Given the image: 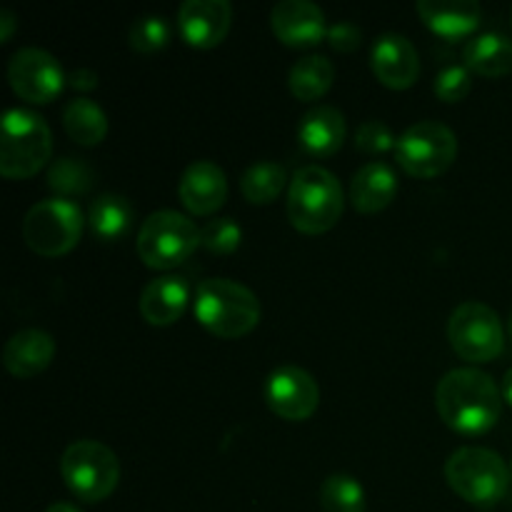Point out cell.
Returning <instances> with one entry per match:
<instances>
[{"instance_id": "13", "label": "cell", "mask_w": 512, "mask_h": 512, "mask_svg": "<svg viewBox=\"0 0 512 512\" xmlns=\"http://www.w3.org/2000/svg\"><path fill=\"white\" fill-rule=\"evenodd\" d=\"M273 33L293 48H308L328 35L325 13L313 0H280L270 13Z\"/></svg>"}, {"instance_id": "6", "label": "cell", "mask_w": 512, "mask_h": 512, "mask_svg": "<svg viewBox=\"0 0 512 512\" xmlns=\"http://www.w3.org/2000/svg\"><path fill=\"white\" fill-rule=\"evenodd\" d=\"M60 475L75 498L100 503L120 483V460L100 440H75L60 458Z\"/></svg>"}, {"instance_id": "32", "label": "cell", "mask_w": 512, "mask_h": 512, "mask_svg": "<svg viewBox=\"0 0 512 512\" xmlns=\"http://www.w3.org/2000/svg\"><path fill=\"white\" fill-rule=\"evenodd\" d=\"M355 143L365 153H385V150L395 148L398 140H395L388 123H383V120H365L358 128V133H355Z\"/></svg>"}, {"instance_id": "2", "label": "cell", "mask_w": 512, "mask_h": 512, "mask_svg": "<svg viewBox=\"0 0 512 512\" xmlns=\"http://www.w3.org/2000/svg\"><path fill=\"white\" fill-rule=\"evenodd\" d=\"M193 310L198 323L223 340L248 335L263 315L253 290L230 278L203 280L195 290Z\"/></svg>"}, {"instance_id": "4", "label": "cell", "mask_w": 512, "mask_h": 512, "mask_svg": "<svg viewBox=\"0 0 512 512\" xmlns=\"http://www.w3.org/2000/svg\"><path fill=\"white\" fill-rule=\"evenodd\" d=\"M53 155V133L43 115L28 108L5 110L0 123V173L23 180L38 173Z\"/></svg>"}, {"instance_id": "11", "label": "cell", "mask_w": 512, "mask_h": 512, "mask_svg": "<svg viewBox=\"0 0 512 512\" xmlns=\"http://www.w3.org/2000/svg\"><path fill=\"white\" fill-rule=\"evenodd\" d=\"M8 80L18 98L28 100V103H50L65 88L68 75L55 55L28 45V48L15 50L10 58Z\"/></svg>"}, {"instance_id": "10", "label": "cell", "mask_w": 512, "mask_h": 512, "mask_svg": "<svg viewBox=\"0 0 512 512\" xmlns=\"http://www.w3.org/2000/svg\"><path fill=\"white\" fill-rule=\"evenodd\" d=\"M448 340L455 353L470 363H488L505 348V330L498 313L480 300H468L448 320Z\"/></svg>"}, {"instance_id": "19", "label": "cell", "mask_w": 512, "mask_h": 512, "mask_svg": "<svg viewBox=\"0 0 512 512\" xmlns=\"http://www.w3.org/2000/svg\"><path fill=\"white\" fill-rule=\"evenodd\" d=\"M345 133V115L333 105H315L298 123L300 145L318 158L338 153L345 143Z\"/></svg>"}, {"instance_id": "24", "label": "cell", "mask_w": 512, "mask_h": 512, "mask_svg": "<svg viewBox=\"0 0 512 512\" xmlns=\"http://www.w3.org/2000/svg\"><path fill=\"white\" fill-rule=\"evenodd\" d=\"M88 223L90 230L95 233V238H123L130 230V225H133V205H130L128 198H123V195L103 193L100 198L93 200V205H90Z\"/></svg>"}, {"instance_id": "9", "label": "cell", "mask_w": 512, "mask_h": 512, "mask_svg": "<svg viewBox=\"0 0 512 512\" xmlns=\"http://www.w3.org/2000/svg\"><path fill=\"white\" fill-rule=\"evenodd\" d=\"M395 155L405 173L415 178H435L453 165L458 138L440 120H418L398 138Z\"/></svg>"}, {"instance_id": "12", "label": "cell", "mask_w": 512, "mask_h": 512, "mask_svg": "<svg viewBox=\"0 0 512 512\" xmlns=\"http://www.w3.org/2000/svg\"><path fill=\"white\" fill-rule=\"evenodd\" d=\"M263 398L275 415L300 423L318 410L320 388L308 370L298 365H280L265 378Z\"/></svg>"}, {"instance_id": "28", "label": "cell", "mask_w": 512, "mask_h": 512, "mask_svg": "<svg viewBox=\"0 0 512 512\" xmlns=\"http://www.w3.org/2000/svg\"><path fill=\"white\" fill-rule=\"evenodd\" d=\"M95 183V173L85 160L78 158H58L48 170V185L60 195H80L88 193Z\"/></svg>"}, {"instance_id": "17", "label": "cell", "mask_w": 512, "mask_h": 512, "mask_svg": "<svg viewBox=\"0 0 512 512\" xmlns=\"http://www.w3.org/2000/svg\"><path fill=\"white\" fill-rule=\"evenodd\" d=\"M55 358L53 335L40 328H23L8 338L3 348V365L15 378H33L43 373Z\"/></svg>"}, {"instance_id": "23", "label": "cell", "mask_w": 512, "mask_h": 512, "mask_svg": "<svg viewBox=\"0 0 512 512\" xmlns=\"http://www.w3.org/2000/svg\"><path fill=\"white\" fill-rule=\"evenodd\" d=\"M63 125L65 133L75 143L90 148V145H98L105 138V133H108V115H105V110L95 100L73 98L68 100L63 110Z\"/></svg>"}, {"instance_id": "5", "label": "cell", "mask_w": 512, "mask_h": 512, "mask_svg": "<svg viewBox=\"0 0 512 512\" xmlns=\"http://www.w3.org/2000/svg\"><path fill=\"white\" fill-rule=\"evenodd\" d=\"M510 468L495 450L480 445L458 448L445 463V480L463 500L473 505H493L510 488Z\"/></svg>"}, {"instance_id": "18", "label": "cell", "mask_w": 512, "mask_h": 512, "mask_svg": "<svg viewBox=\"0 0 512 512\" xmlns=\"http://www.w3.org/2000/svg\"><path fill=\"white\" fill-rule=\"evenodd\" d=\"M190 300V288L178 275H160L150 280L138 300L140 315L155 328L173 325L185 313Z\"/></svg>"}, {"instance_id": "33", "label": "cell", "mask_w": 512, "mask_h": 512, "mask_svg": "<svg viewBox=\"0 0 512 512\" xmlns=\"http://www.w3.org/2000/svg\"><path fill=\"white\" fill-rule=\"evenodd\" d=\"M363 40V30L353 20H338L328 28V43L340 53H353Z\"/></svg>"}, {"instance_id": "37", "label": "cell", "mask_w": 512, "mask_h": 512, "mask_svg": "<svg viewBox=\"0 0 512 512\" xmlns=\"http://www.w3.org/2000/svg\"><path fill=\"white\" fill-rule=\"evenodd\" d=\"M45 512H83V510L73 503H53Z\"/></svg>"}, {"instance_id": "30", "label": "cell", "mask_w": 512, "mask_h": 512, "mask_svg": "<svg viewBox=\"0 0 512 512\" xmlns=\"http://www.w3.org/2000/svg\"><path fill=\"white\" fill-rule=\"evenodd\" d=\"M243 228L233 218H213L200 228V245L215 255H228L238 250Z\"/></svg>"}, {"instance_id": "31", "label": "cell", "mask_w": 512, "mask_h": 512, "mask_svg": "<svg viewBox=\"0 0 512 512\" xmlns=\"http://www.w3.org/2000/svg\"><path fill=\"white\" fill-rule=\"evenodd\" d=\"M473 88V75L465 65H448L435 75V95L445 103H460Z\"/></svg>"}, {"instance_id": "3", "label": "cell", "mask_w": 512, "mask_h": 512, "mask_svg": "<svg viewBox=\"0 0 512 512\" xmlns=\"http://www.w3.org/2000/svg\"><path fill=\"white\" fill-rule=\"evenodd\" d=\"M345 208L340 180L323 165L295 170L288 188V218L305 235H320L333 228Z\"/></svg>"}, {"instance_id": "20", "label": "cell", "mask_w": 512, "mask_h": 512, "mask_svg": "<svg viewBox=\"0 0 512 512\" xmlns=\"http://www.w3.org/2000/svg\"><path fill=\"white\" fill-rule=\"evenodd\" d=\"M398 193V175L383 160L365 163L350 180V200L360 213H378L388 208Z\"/></svg>"}, {"instance_id": "39", "label": "cell", "mask_w": 512, "mask_h": 512, "mask_svg": "<svg viewBox=\"0 0 512 512\" xmlns=\"http://www.w3.org/2000/svg\"><path fill=\"white\" fill-rule=\"evenodd\" d=\"M510 473H512V460H510Z\"/></svg>"}, {"instance_id": "16", "label": "cell", "mask_w": 512, "mask_h": 512, "mask_svg": "<svg viewBox=\"0 0 512 512\" xmlns=\"http://www.w3.org/2000/svg\"><path fill=\"white\" fill-rule=\"evenodd\" d=\"M180 203L195 215H213L228 198L225 170L213 160H193L178 183Z\"/></svg>"}, {"instance_id": "36", "label": "cell", "mask_w": 512, "mask_h": 512, "mask_svg": "<svg viewBox=\"0 0 512 512\" xmlns=\"http://www.w3.org/2000/svg\"><path fill=\"white\" fill-rule=\"evenodd\" d=\"M503 398L508 400V403L512 405V368L508 370V373H505V378H503Z\"/></svg>"}, {"instance_id": "7", "label": "cell", "mask_w": 512, "mask_h": 512, "mask_svg": "<svg viewBox=\"0 0 512 512\" xmlns=\"http://www.w3.org/2000/svg\"><path fill=\"white\" fill-rule=\"evenodd\" d=\"M200 245V228L178 210H155L138 233L140 260L153 270H170L188 260Z\"/></svg>"}, {"instance_id": "34", "label": "cell", "mask_w": 512, "mask_h": 512, "mask_svg": "<svg viewBox=\"0 0 512 512\" xmlns=\"http://www.w3.org/2000/svg\"><path fill=\"white\" fill-rule=\"evenodd\" d=\"M98 73L90 68H75L73 73L68 75V85L73 90H80V93H85V90H95L98 88Z\"/></svg>"}, {"instance_id": "1", "label": "cell", "mask_w": 512, "mask_h": 512, "mask_svg": "<svg viewBox=\"0 0 512 512\" xmlns=\"http://www.w3.org/2000/svg\"><path fill=\"white\" fill-rule=\"evenodd\" d=\"M503 390L480 368H455L435 385V408L443 423L463 435H483L500 420Z\"/></svg>"}, {"instance_id": "35", "label": "cell", "mask_w": 512, "mask_h": 512, "mask_svg": "<svg viewBox=\"0 0 512 512\" xmlns=\"http://www.w3.org/2000/svg\"><path fill=\"white\" fill-rule=\"evenodd\" d=\"M15 25H18V18H15L13 10L3 8L0 10V43H8L10 35H13Z\"/></svg>"}, {"instance_id": "8", "label": "cell", "mask_w": 512, "mask_h": 512, "mask_svg": "<svg viewBox=\"0 0 512 512\" xmlns=\"http://www.w3.org/2000/svg\"><path fill=\"white\" fill-rule=\"evenodd\" d=\"M83 233V210L70 198L40 200L25 213L23 240L33 253L58 258L78 245Z\"/></svg>"}, {"instance_id": "26", "label": "cell", "mask_w": 512, "mask_h": 512, "mask_svg": "<svg viewBox=\"0 0 512 512\" xmlns=\"http://www.w3.org/2000/svg\"><path fill=\"white\" fill-rule=\"evenodd\" d=\"M285 183H288V173L275 160H258L250 165L240 178V190H243L245 200L253 205L273 203L280 193H283Z\"/></svg>"}, {"instance_id": "21", "label": "cell", "mask_w": 512, "mask_h": 512, "mask_svg": "<svg viewBox=\"0 0 512 512\" xmlns=\"http://www.w3.org/2000/svg\"><path fill=\"white\" fill-rule=\"evenodd\" d=\"M418 15L445 38H460L473 33L483 20V8L475 0H418Z\"/></svg>"}, {"instance_id": "15", "label": "cell", "mask_w": 512, "mask_h": 512, "mask_svg": "<svg viewBox=\"0 0 512 512\" xmlns=\"http://www.w3.org/2000/svg\"><path fill=\"white\" fill-rule=\"evenodd\" d=\"M233 20L228 0H185L178 8L183 38L195 48H215L223 43Z\"/></svg>"}, {"instance_id": "25", "label": "cell", "mask_w": 512, "mask_h": 512, "mask_svg": "<svg viewBox=\"0 0 512 512\" xmlns=\"http://www.w3.org/2000/svg\"><path fill=\"white\" fill-rule=\"evenodd\" d=\"M335 80V65L325 55H305L290 68L288 85L298 100H318Z\"/></svg>"}, {"instance_id": "14", "label": "cell", "mask_w": 512, "mask_h": 512, "mask_svg": "<svg viewBox=\"0 0 512 512\" xmlns=\"http://www.w3.org/2000/svg\"><path fill=\"white\" fill-rule=\"evenodd\" d=\"M370 63L380 83L395 90L410 88L420 75L418 50L400 33H385L375 38Z\"/></svg>"}, {"instance_id": "29", "label": "cell", "mask_w": 512, "mask_h": 512, "mask_svg": "<svg viewBox=\"0 0 512 512\" xmlns=\"http://www.w3.org/2000/svg\"><path fill=\"white\" fill-rule=\"evenodd\" d=\"M170 23L165 15H140L128 30V40L138 53H158L170 43Z\"/></svg>"}, {"instance_id": "27", "label": "cell", "mask_w": 512, "mask_h": 512, "mask_svg": "<svg viewBox=\"0 0 512 512\" xmlns=\"http://www.w3.org/2000/svg\"><path fill=\"white\" fill-rule=\"evenodd\" d=\"M323 512H365V490L348 473H333L320 485Z\"/></svg>"}, {"instance_id": "22", "label": "cell", "mask_w": 512, "mask_h": 512, "mask_svg": "<svg viewBox=\"0 0 512 512\" xmlns=\"http://www.w3.org/2000/svg\"><path fill=\"white\" fill-rule=\"evenodd\" d=\"M465 68L483 78L512 73V38L503 33H480L463 48Z\"/></svg>"}, {"instance_id": "38", "label": "cell", "mask_w": 512, "mask_h": 512, "mask_svg": "<svg viewBox=\"0 0 512 512\" xmlns=\"http://www.w3.org/2000/svg\"><path fill=\"white\" fill-rule=\"evenodd\" d=\"M510 338H512V315H510Z\"/></svg>"}]
</instances>
